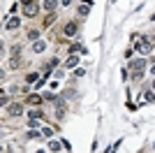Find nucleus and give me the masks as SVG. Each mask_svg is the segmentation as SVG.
<instances>
[{
  "label": "nucleus",
  "instance_id": "f8f14e48",
  "mask_svg": "<svg viewBox=\"0 0 155 153\" xmlns=\"http://www.w3.org/2000/svg\"><path fill=\"white\" fill-rule=\"evenodd\" d=\"M28 102H30V105H39V102H42V98H39V95H30V98H28Z\"/></svg>",
  "mask_w": 155,
  "mask_h": 153
},
{
  "label": "nucleus",
  "instance_id": "423d86ee",
  "mask_svg": "<svg viewBox=\"0 0 155 153\" xmlns=\"http://www.w3.org/2000/svg\"><path fill=\"white\" fill-rule=\"evenodd\" d=\"M16 26H19V19H16V16H12V19H7V23H5V28H7V30H14Z\"/></svg>",
  "mask_w": 155,
  "mask_h": 153
},
{
  "label": "nucleus",
  "instance_id": "2eb2a0df",
  "mask_svg": "<svg viewBox=\"0 0 155 153\" xmlns=\"http://www.w3.org/2000/svg\"><path fill=\"white\" fill-rule=\"evenodd\" d=\"M21 65V60H19V56H14V60L9 63V67H19Z\"/></svg>",
  "mask_w": 155,
  "mask_h": 153
},
{
  "label": "nucleus",
  "instance_id": "aec40b11",
  "mask_svg": "<svg viewBox=\"0 0 155 153\" xmlns=\"http://www.w3.org/2000/svg\"><path fill=\"white\" fill-rule=\"evenodd\" d=\"M153 74H155V65H153Z\"/></svg>",
  "mask_w": 155,
  "mask_h": 153
},
{
  "label": "nucleus",
  "instance_id": "4468645a",
  "mask_svg": "<svg viewBox=\"0 0 155 153\" xmlns=\"http://www.w3.org/2000/svg\"><path fill=\"white\" fill-rule=\"evenodd\" d=\"M42 135H44V137H51L53 130H51V128H42Z\"/></svg>",
  "mask_w": 155,
  "mask_h": 153
},
{
  "label": "nucleus",
  "instance_id": "dca6fc26",
  "mask_svg": "<svg viewBox=\"0 0 155 153\" xmlns=\"http://www.w3.org/2000/svg\"><path fill=\"white\" fill-rule=\"evenodd\" d=\"M39 116H42V111H39V109H35V111H30V118H39Z\"/></svg>",
  "mask_w": 155,
  "mask_h": 153
},
{
  "label": "nucleus",
  "instance_id": "412c9836",
  "mask_svg": "<svg viewBox=\"0 0 155 153\" xmlns=\"http://www.w3.org/2000/svg\"><path fill=\"white\" fill-rule=\"evenodd\" d=\"M153 88H155V81H153Z\"/></svg>",
  "mask_w": 155,
  "mask_h": 153
},
{
  "label": "nucleus",
  "instance_id": "0eeeda50",
  "mask_svg": "<svg viewBox=\"0 0 155 153\" xmlns=\"http://www.w3.org/2000/svg\"><path fill=\"white\" fill-rule=\"evenodd\" d=\"M23 12H26V16H35V14H37V5H26Z\"/></svg>",
  "mask_w": 155,
  "mask_h": 153
},
{
  "label": "nucleus",
  "instance_id": "20e7f679",
  "mask_svg": "<svg viewBox=\"0 0 155 153\" xmlns=\"http://www.w3.org/2000/svg\"><path fill=\"white\" fill-rule=\"evenodd\" d=\"M143 65H146V60H143V58H139V60H132V67L137 70V74H141Z\"/></svg>",
  "mask_w": 155,
  "mask_h": 153
},
{
  "label": "nucleus",
  "instance_id": "6ab92c4d",
  "mask_svg": "<svg viewBox=\"0 0 155 153\" xmlns=\"http://www.w3.org/2000/svg\"><path fill=\"white\" fill-rule=\"evenodd\" d=\"M21 2H23V7H26V5H32V0H21Z\"/></svg>",
  "mask_w": 155,
  "mask_h": 153
},
{
  "label": "nucleus",
  "instance_id": "ddd939ff",
  "mask_svg": "<svg viewBox=\"0 0 155 153\" xmlns=\"http://www.w3.org/2000/svg\"><path fill=\"white\" fill-rule=\"evenodd\" d=\"M70 51H72V56H77V53L81 51V44H72V47H70Z\"/></svg>",
  "mask_w": 155,
  "mask_h": 153
},
{
  "label": "nucleus",
  "instance_id": "a211bd4d",
  "mask_svg": "<svg viewBox=\"0 0 155 153\" xmlns=\"http://www.w3.org/2000/svg\"><path fill=\"white\" fill-rule=\"evenodd\" d=\"M53 21H56V16H53V14H51V16H49V19H46V21H44V26H51Z\"/></svg>",
  "mask_w": 155,
  "mask_h": 153
},
{
  "label": "nucleus",
  "instance_id": "39448f33",
  "mask_svg": "<svg viewBox=\"0 0 155 153\" xmlns=\"http://www.w3.org/2000/svg\"><path fill=\"white\" fill-rule=\"evenodd\" d=\"M9 114H12V116H21V114H23V107L21 105H9Z\"/></svg>",
  "mask_w": 155,
  "mask_h": 153
},
{
  "label": "nucleus",
  "instance_id": "f3484780",
  "mask_svg": "<svg viewBox=\"0 0 155 153\" xmlns=\"http://www.w3.org/2000/svg\"><path fill=\"white\" fill-rule=\"evenodd\" d=\"M37 35H39L37 30H30V33H28V37H30V40H37Z\"/></svg>",
  "mask_w": 155,
  "mask_h": 153
},
{
  "label": "nucleus",
  "instance_id": "1a4fd4ad",
  "mask_svg": "<svg viewBox=\"0 0 155 153\" xmlns=\"http://www.w3.org/2000/svg\"><path fill=\"white\" fill-rule=\"evenodd\" d=\"M32 49H35L37 53H42V51L46 49V44H44V42H35V44H32Z\"/></svg>",
  "mask_w": 155,
  "mask_h": 153
},
{
  "label": "nucleus",
  "instance_id": "7ed1b4c3",
  "mask_svg": "<svg viewBox=\"0 0 155 153\" xmlns=\"http://www.w3.org/2000/svg\"><path fill=\"white\" fill-rule=\"evenodd\" d=\"M56 5H58V0H44V2H42L44 12H53V9H56Z\"/></svg>",
  "mask_w": 155,
  "mask_h": 153
},
{
  "label": "nucleus",
  "instance_id": "f03ea898",
  "mask_svg": "<svg viewBox=\"0 0 155 153\" xmlns=\"http://www.w3.org/2000/svg\"><path fill=\"white\" fill-rule=\"evenodd\" d=\"M77 30H79V26L74 23V21H70V23L65 26V35H67V37H72V35H77Z\"/></svg>",
  "mask_w": 155,
  "mask_h": 153
},
{
  "label": "nucleus",
  "instance_id": "6e6552de",
  "mask_svg": "<svg viewBox=\"0 0 155 153\" xmlns=\"http://www.w3.org/2000/svg\"><path fill=\"white\" fill-rule=\"evenodd\" d=\"M84 2H86V5L79 7V14H84V16H86V14H88V9H91V0H84Z\"/></svg>",
  "mask_w": 155,
  "mask_h": 153
},
{
  "label": "nucleus",
  "instance_id": "9d476101",
  "mask_svg": "<svg viewBox=\"0 0 155 153\" xmlns=\"http://www.w3.org/2000/svg\"><path fill=\"white\" fill-rule=\"evenodd\" d=\"M77 63H79V58H77V56H70V60L65 63V67H77Z\"/></svg>",
  "mask_w": 155,
  "mask_h": 153
},
{
  "label": "nucleus",
  "instance_id": "f257e3e1",
  "mask_svg": "<svg viewBox=\"0 0 155 153\" xmlns=\"http://www.w3.org/2000/svg\"><path fill=\"white\" fill-rule=\"evenodd\" d=\"M153 44H155V37H150V40H146V42H137V51L139 53H148L150 49H153Z\"/></svg>",
  "mask_w": 155,
  "mask_h": 153
},
{
  "label": "nucleus",
  "instance_id": "9b49d317",
  "mask_svg": "<svg viewBox=\"0 0 155 153\" xmlns=\"http://www.w3.org/2000/svg\"><path fill=\"white\" fill-rule=\"evenodd\" d=\"M37 77H39V74H35V72H30V74H28V77H26V81H28V84H37Z\"/></svg>",
  "mask_w": 155,
  "mask_h": 153
}]
</instances>
